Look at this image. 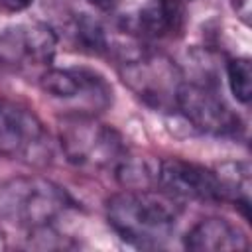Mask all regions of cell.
<instances>
[{"mask_svg": "<svg viewBox=\"0 0 252 252\" xmlns=\"http://www.w3.org/2000/svg\"><path fill=\"white\" fill-rule=\"evenodd\" d=\"M177 219V201L159 189H124L106 201L110 228L134 248H161L173 236Z\"/></svg>", "mask_w": 252, "mask_h": 252, "instance_id": "obj_1", "label": "cell"}, {"mask_svg": "<svg viewBox=\"0 0 252 252\" xmlns=\"http://www.w3.org/2000/svg\"><path fill=\"white\" fill-rule=\"evenodd\" d=\"M73 205L69 193L45 177L22 175L0 185V219L28 234L55 226Z\"/></svg>", "mask_w": 252, "mask_h": 252, "instance_id": "obj_2", "label": "cell"}, {"mask_svg": "<svg viewBox=\"0 0 252 252\" xmlns=\"http://www.w3.org/2000/svg\"><path fill=\"white\" fill-rule=\"evenodd\" d=\"M59 144L69 163L93 171H116L130 154L120 132L94 114H65L59 122Z\"/></svg>", "mask_w": 252, "mask_h": 252, "instance_id": "obj_3", "label": "cell"}, {"mask_svg": "<svg viewBox=\"0 0 252 252\" xmlns=\"http://www.w3.org/2000/svg\"><path fill=\"white\" fill-rule=\"evenodd\" d=\"M120 77L130 91L156 110H173L179 87L185 79L183 71L163 53L134 49L122 53Z\"/></svg>", "mask_w": 252, "mask_h": 252, "instance_id": "obj_4", "label": "cell"}, {"mask_svg": "<svg viewBox=\"0 0 252 252\" xmlns=\"http://www.w3.org/2000/svg\"><path fill=\"white\" fill-rule=\"evenodd\" d=\"M175 112L207 136L240 138L244 134L240 116L224 102L209 79H183L175 100Z\"/></svg>", "mask_w": 252, "mask_h": 252, "instance_id": "obj_5", "label": "cell"}, {"mask_svg": "<svg viewBox=\"0 0 252 252\" xmlns=\"http://www.w3.org/2000/svg\"><path fill=\"white\" fill-rule=\"evenodd\" d=\"M39 85L51 98L71 104V112L94 114L112 104V87L94 69L87 67H47Z\"/></svg>", "mask_w": 252, "mask_h": 252, "instance_id": "obj_6", "label": "cell"}, {"mask_svg": "<svg viewBox=\"0 0 252 252\" xmlns=\"http://www.w3.org/2000/svg\"><path fill=\"white\" fill-rule=\"evenodd\" d=\"M49 154L51 140L37 114L20 102L0 100V156L43 163Z\"/></svg>", "mask_w": 252, "mask_h": 252, "instance_id": "obj_7", "label": "cell"}, {"mask_svg": "<svg viewBox=\"0 0 252 252\" xmlns=\"http://www.w3.org/2000/svg\"><path fill=\"white\" fill-rule=\"evenodd\" d=\"M57 51V33L43 22H18L0 28V65L12 69L49 67Z\"/></svg>", "mask_w": 252, "mask_h": 252, "instance_id": "obj_8", "label": "cell"}, {"mask_svg": "<svg viewBox=\"0 0 252 252\" xmlns=\"http://www.w3.org/2000/svg\"><path fill=\"white\" fill-rule=\"evenodd\" d=\"M156 187L175 201L222 203L215 169L181 158H167L158 161Z\"/></svg>", "mask_w": 252, "mask_h": 252, "instance_id": "obj_9", "label": "cell"}, {"mask_svg": "<svg viewBox=\"0 0 252 252\" xmlns=\"http://www.w3.org/2000/svg\"><path fill=\"white\" fill-rule=\"evenodd\" d=\"M185 20V0H148L130 20L126 32L144 39H165L181 33Z\"/></svg>", "mask_w": 252, "mask_h": 252, "instance_id": "obj_10", "label": "cell"}, {"mask_svg": "<svg viewBox=\"0 0 252 252\" xmlns=\"http://www.w3.org/2000/svg\"><path fill=\"white\" fill-rule=\"evenodd\" d=\"M183 246L193 252H226V250H246L248 238L240 226L228 222L226 219L211 217L199 220L183 238Z\"/></svg>", "mask_w": 252, "mask_h": 252, "instance_id": "obj_11", "label": "cell"}, {"mask_svg": "<svg viewBox=\"0 0 252 252\" xmlns=\"http://www.w3.org/2000/svg\"><path fill=\"white\" fill-rule=\"evenodd\" d=\"M222 201H230L240 209L242 217H250V167L246 161H224L215 167Z\"/></svg>", "mask_w": 252, "mask_h": 252, "instance_id": "obj_12", "label": "cell"}, {"mask_svg": "<svg viewBox=\"0 0 252 252\" xmlns=\"http://www.w3.org/2000/svg\"><path fill=\"white\" fill-rule=\"evenodd\" d=\"M73 35L77 43L91 53H106L110 51V41H108V32L106 28L96 20L87 14H81L73 26Z\"/></svg>", "mask_w": 252, "mask_h": 252, "instance_id": "obj_13", "label": "cell"}, {"mask_svg": "<svg viewBox=\"0 0 252 252\" xmlns=\"http://www.w3.org/2000/svg\"><path fill=\"white\" fill-rule=\"evenodd\" d=\"M226 83L232 93V96L248 104L252 96V65L248 57H234L226 61Z\"/></svg>", "mask_w": 252, "mask_h": 252, "instance_id": "obj_14", "label": "cell"}, {"mask_svg": "<svg viewBox=\"0 0 252 252\" xmlns=\"http://www.w3.org/2000/svg\"><path fill=\"white\" fill-rule=\"evenodd\" d=\"M33 0H0V12L4 14H16L24 12L28 6H32Z\"/></svg>", "mask_w": 252, "mask_h": 252, "instance_id": "obj_15", "label": "cell"}, {"mask_svg": "<svg viewBox=\"0 0 252 252\" xmlns=\"http://www.w3.org/2000/svg\"><path fill=\"white\" fill-rule=\"evenodd\" d=\"M93 8H96V10H100V12H112L118 4H120V0H87Z\"/></svg>", "mask_w": 252, "mask_h": 252, "instance_id": "obj_16", "label": "cell"}, {"mask_svg": "<svg viewBox=\"0 0 252 252\" xmlns=\"http://www.w3.org/2000/svg\"><path fill=\"white\" fill-rule=\"evenodd\" d=\"M6 248V232H4V226H2V219H0V250Z\"/></svg>", "mask_w": 252, "mask_h": 252, "instance_id": "obj_17", "label": "cell"}]
</instances>
